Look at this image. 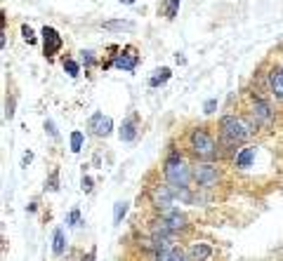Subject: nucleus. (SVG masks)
<instances>
[{"label":"nucleus","mask_w":283,"mask_h":261,"mask_svg":"<svg viewBox=\"0 0 283 261\" xmlns=\"http://www.w3.org/2000/svg\"><path fill=\"white\" fill-rule=\"evenodd\" d=\"M31 160H33V153H26V156H24V165H26V162H31Z\"/></svg>","instance_id":"nucleus-28"},{"label":"nucleus","mask_w":283,"mask_h":261,"mask_svg":"<svg viewBox=\"0 0 283 261\" xmlns=\"http://www.w3.org/2000/svg\"><path fill=\"white\" fill-rule=\"evenodd\" d=\"M253 160H255V148H243L241 153L236 156V167L245 170V167L253 165Z\"/></svg>","instance_id":"nucleus-15"},{"label":"nucleus","mask_w":283,"mask_h":261,"mask_svg":"<svg viewBox=\"0 0 283 261\" xmlns=\"http://www.w3.org/2000/svg\"><path fill=\"white\" fill-rule=\"evenodd\" d=\"M203 108H205V113H213V111H215V108H217V99H208Z\"/></svg>","instance_id":"nucleus-27"},{"label":"nucleus","mask_w":283,"mask_h":261,"mask_svg":"<svg viewBox=\"0 0 283 261\" xmlns=\"http://www.w3.org/2000/svg\"><path fill=\"white\" fill-rule=\"evenodd\" d=\"M41 36H43V54H45L47 59H52L54 54L62 50L64 40H62V36H59V33H57L52 26H43Z\"/></svg>","instance_id":"nucleus-6"},{"label":"nucleus","mask_w":283,"mask_h":261,"mask_svg":"<svg viewBox=\"0 0 283 261\" xmlns=\"http://www.w3.org/2000/svg\"><path fill=\"white\" fill-rule=\"evenodd\" d=\"M64 71H66V73L71 76V78H76V76L81 73V66L76 64L73 59H64Z\"/></svg>","instance_id":"nucleus-19"},{"label":"nucleus","mask_w":283,"mask_h":261,"mask_svg":"<svg viewBox=\"0 0 283 261\" xmlns=\"http://www.w3.org/2000/svg\"><path fill=\"white\" fill-rule=\"evenodd\" d=\"M87 125H90L92 134H97V137H109L111 130H113V120L109 116H104V113H94Z\"/></svg>","instance_id":"nucleus-9"},{"label":"nucleus","mask_w":283,"mask_h":261,"mask_svg":"<svg viewBox=\"0 0 283 261\" xmlns=\"http://www.w3.org/2000/svg\"><path fill=\"white\" fill-rule=\"evenodd\" d=\"M219 132H222V139H224V144L229 146H236V144H243L248 137H250V125L241 120V118L236 116H224L219 120Z\"/></svg>","instance_id":"nucleus-2"},{"label":"nucleus","mask_w":283,"mask_h":261,"mask_svg":"<svg viewBox=\"0 0 283 261\" xmlns=\"http://www.w3.org/2000/svg\"><path fill=\"white\" fill-rule=\"evenodd\" d=\"M78 221H81V212H78V209H71L66 217V223L68 226H78Z\"/></svg>","instance_id":"nucleus-23"},{"label":"nucleus","mask_w":283,"mask_h":261,"mask_svg":"<svg viewBox=\"0 0 283 261\" xmlns=\"http://www.w3.org/2000/svg\"><path fill=\"white\" fill-rule=\"evenodd\" d=\"M161 221L165 223V226H168L173 233L182 231V228H187V217H184V212H179L177 207L161 212Z\"/></svg>","instance_id":"nucleus-8"},{"label":"nucleus","mask_w":283,"mask_h":261,"mask_svg":"<svg viewBox=\"0 0 283 261\" xmlns=\"http://www.w3.org/2000/svg\"><path fill=\"white\" fill-rule=\"evenodd\" d=\"M175 198H177L175 188H173V186H168V183H158V186H153V191H151V202H153V207H158L161 212L173 209Z\"/></svg>","instance_id":"nucleus-5"},{"label":"nucleus","mask_w":283,"mask_h":261,"mask_svg":"<svg viewBox=\"0 0 283 261\" xmlns=\"http://www.w3.org/2000/svg\"><path fill=\"white\" fill-rule=\"evenodd\" d=\"M121 2H125V5H132V2H135V0H121Z\"/></svg>","instance_id":"nucleus-29"},{"label":"nucleus","mask_w":283,"mask_h":261,"mask_svg":"<svg viewBox=\"0 0 283 261\" xmlns=\"http://www.w3.org/2000/svg\"><path fill=\"white\" fill-rule=\"evenodd\" d=\"M189 146H191V153L201 160H213L217 156V141L213 139V134L203 127H196L189 134Z\"/></svg>","instance_id":"nucleus-3"},{"label":"nucleus","mask_w":283,"mask_h":261,"mask_svg":"<svg viewBox=\"0 0 283 261\" xmlns=\"http://www.w3.org/2000/svg\"><path fill=\"white\" fill-rule=\"evenodd\" d=\"M187 257H189V261H208L213 257V247L205 245V242H194V245L187 249Z\"/></svg>","instance_id":"nucleus-10"},{"label":"nucleus","mask_w":283,"mask_h":261,"mask_svg":"<svg viewBox=\"0 0 283 261\" xmlns=\"http://www.w3.org/2000/svg\"><path fill=\"white\" fill-rule=\"evenodd\" d=\"M170 76H173V71H170L168 66L156 68V71H153V76L149 78V85H151V87H161V85H165V82L170 80Z\"/></svg>","instance_id":"nucleus-14"},{"label":"nucleus","mask_w":283,"mask_h":261,"mask_svg":"<svg viewBox=\"0 0 283 261\" xmlns=\"http://www.w3.org/2000/svg\"><path fill=\"white\" fill-rule=\"evenodd\" d=\"M104 28H109V31H123V28H132V21H104Z\"/></svg>","instance_id":"nucleus-20"},{"label":"nucleus","mask_w":283,"mask_h":261,"mask_svg":"<svg viewBox=\"0 0 283 261\" xmlns=\"http://www.w3.org/2000/svg\"><path fill=\"white\" fill-rule=\"evenodd\" d=\"M22 36H24V40H26L28 45H33V42H36V36H33V31H31V26H26V24L22 26Z\"/></svg>","instance_id":"nucleus-24"},{"label":"nucleus","mask_w":283,"mask_h":261,"mask_svg":"<svg viewBox=\"0 0 283 261\" xmlns=\"http://www.w3.org/2000/svg\"><path fill=\"white\" fill-rule=\"evenodd\" d=\"M81 54H83V64H85V66L94 64V52H81Z\"/></svg>","instance_id":"nucleus-26"},{"label":"nucleus","mask_w":283,"mask_h":261,"mask_svg":"<svg viewBox=\"0 0 283 261\" xmlns=\"http://www.w3.org/2000/svg\"><path fill=\"white\" fill-rule=\"evenodd\" d=\"M81 188L85 191V193H90V191H92V179H90V177H83V179H81Z\"/></svg>","instance_id":"nucleus-25"},{"label":"nucleus","mask_w":283,"mask_h":261,"mask_svg":"<svg viewBox=\"0 0 283 261\" xmlns=\"http://www.w3.org/2000/svg\"><path fill=\"white\" fill-rule=\"evenodd\" d=\"M64 249H66V240H64V231L62 228H57L54 231V238H52V252L59 257V254H64Z\"/></svg>","instance_id":"nucleus-16"},{"label":"nucleus","mask_w":283,"mask_h":261,"mask_svg":"<svg viewBox=\"0 0 283 261\" xmlns=\"http://www.w3.org/2000/svg\"><path fill=\"white\" fill-rule=\"evenodd\" d=\"M81 146H83V132H73V134H71V151L78 153Z\"/></svg>","instance_id":"nucleus-21"},{"label":"nucleus","mask_w":283,"mask_h":261,"mask_svg":"<svg viewBox=\"0 0 283 261\" xmlns=\"http://www.w3.org/2000/svg\"><path fill=\"white\" fill-rule=\"evenodd\" d=\"M269 85L276 99L283 101V68H271L269 71Z\"/></svg>","instance_id":"nucleus-11"},{"label":"nucleus","mask_w":283,"mask_h":261,"mask_svg":"<svg viewBox=\"0 0 283 261\" xmlns=\"http://www.w3.org/2000/svg\"><path fill=\"white\" fill-rule=\"evenodd\" d=\"M191 179L201 188H213L217 183V179H219V170L213 162H198V165L191 167Z\"/></svg>","instance_id":"nucleus-4"},{"label":"nucleus","mask_w":283,"mask_h":261,"mask_svg":"<svg viewBox=\"0 0 283 261\" xmlns=\"http://www.w3.org/2000/svg\"><path fill=\"white\" fill-rule=\"evenodd\" d=\"M45 191H59V174L52 172V177L45 181Z\"/></svg>","instance_id":"nucleus-22"},{"label":"nucleus","mask_w":283,"mask_h":261,"mask_svg":"<svg viewBox=\"0 0 283 261\" xmlns=\"http://www.w3.org/2000/svg\"><path fill=\"white\" fill-rule=\"evenodd\" d=\"M118 137H121V141H135V139H137V125H135V120H132V118H128V120L121 125Z\"/></svg>","instance_id":"nucleus-13"},{"label":"nucleus","mask_w":283,"mask_h":261,"mask_svg":"<svg viewBox=\"0 0 283 261\" xmlns=\"http://www.w3.org/2000/svg\"><path fill=\"white\" fill-rule=\"evenodd\" d=\"M139 64V54H137L135 47H123L121 54H116L113 57V66L116 68H123V71H128V73H132Z\"/></svg>","instance_id":"nucleus-7"},{"label":"nucleus","mask_w":283,"mask_h":261,"mask_svg":"<svg viewBox=\"0 0 283 261\" xmlns=\"http://www.w3.org/2000/svg\"><path fill=\"white\" fill-rule=\"evenodd\" d=\"M163 174H165L168 186H173L175 191H187L189 188V181H191V167H189L187 162L182 160V156L175 153V151L165 158V162H163Z\"/></svg>","instance_id":"nucleus-1"},{"label":"nucleus","mask_w":283,"mask_h":261,"mask_svg":"<svg viewBox=\"0 0 283 261\" xmlns=\"http://www.w3.org/2000/svg\"><path fill=\"white\" fill-rule=\"evenodd\" d=\"M125 214H128V202H116V205H113V223L118 226Z\"/></svg>","instance_id":"nucleus-18"},{"label":"nucleus","mask_w":283,"mask_h":261,"mask_svg":"<svg viewBox=\"0 0 283 261\" xmlns=\"http://www.w3.org/2000/svg\"><path fill=\"white\" fill-rule=\"evenodd\" d=\"M179 2H182V0H168V2H165V5L161 7L163 14H165L168 19H175V17H177V7H179Z\"/></svg>","instance_id":"nucleus-17"},{"label":"nucleus","mask_w":283,"mask_h":261,"mask_svg":"<svg viewBox=\"0 0 283 261\" xmlns=\"http://www.w3.org/2000/svg\"><path fill=\"white\" fill-rule=\"evenodd\" d=\"M253 116H255V120H260V122H269L271 120L269 104H267L264 99H255V104H253Z\"/></svg>","instance_id":"nucleus-12"}]
</instances>
